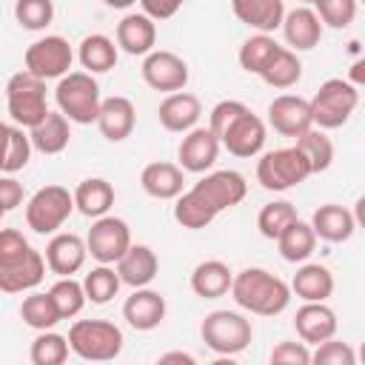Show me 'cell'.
<instances>
[{
	"mask_svg": "<svg viewBox=\"0 0 365 365\" xmlns=\"http://www.w3.org/2000/svg\"><path fill=\"white\" fill-rule=\"evenodd\" d=\"M71 351L86 362H111L123 354V331L108 319H77L68 328Z\"/></svg>",
	"mask_w": 365,
	"mask_h": 365,
	"instance_id": "cell-5",
	"label": "cell"
},
{
	"mask_svg": "<svg viewBox=\"0 0 365 365\" xmlns=\"http://www.w3.org/2000/svg\"><path fill=\"white\" fill-rule=\"evenodd\" d=\"M3 137H6V151H3V160H0V168L3 174H17L29 165L31 160V151H34V143H31V134L17 125V123H6L3 125Z\"/></svg>",
	"mask_w": 365,
	"mask_h": 365,
	"instance_id": "cell-36",
	"label": "cell"
},
{
	"mask_svg": "<svg viewBox=\"0 0 365 365\" xmlns=\"http://www.w3.org/2000/svg\"><path fill=\"white\" fill-rule=\"evenodd\" d=\"M294 328H297V336L302 342L319 345V342H325V339H331L336 334L339 322H336L334 308H328L325 302H305L302 308H297Z\"/></svg>",
	"mask_w": 365,
	"mask_h": 365,
	"instance_id": "cell-23",
	"label": "cell"
},
{
	"mask_svg": "<svg viewBox=\"0 0 365 365\" xmlns=\"http://www.w3.org/2000/svg\"><path fill=\"white\" fill-rule=\"evenodd\" d=\"M200 336L205 348L214 351L217 356H237L251 345L254 328H251V319L242 317L240 311L220 308L205 314V319L200 322Z\"/></svg>",
	"mask_w": 365,
	"mask_h": 365,
	"instance_id": "cell-4",
	"label": "cell"
},
{
	"mask_svg": "<svg viewBox=\"0 0 365 365\" xmlns=\"http://www.w3.org/2000/svg\"><path fill=\"white\" fill-rule=\"evenodd\" d=\"M140 74H143V83L148 88L174 94V91H182L185 83H188V63L174 51L154 48L151 54L143 57Z\"/></svg>",
	"mask_w": 365,
	"mask_h": 365,
	"instance_id": "cell-12",
	"label": "cell"
},
{
	"mask_svg": "<svg viewBox=\"0 0 365 365\" xmlns=\"http://www.w3.org/2000/svg\"><path fill=\"white\" fill-rule=\"evenodd\" d=\"M311 351H308V342H291V339H282L274 345L271 351V362L274 365H308L311 362Z\"/></svg>",
	"mask_w": 365,
	"mask_h": 365,
	"instance_id": "cell-48",
	"label": "cell"
},
{
	"mask_svg": "<svg viewBox=\"0 0 365 365\" xmlns=\"http://www.w3.org/2000/svg\"><path fill=\"white\" fill-rule=\"evenodd\" d=\"M314 11L328 29H348L356 17V0H314Z\"/></svg>",
	"mask_w": 365,
	"mask_h": 365,
	"instance_id": "cell-45",
	"label": "cell"
},
{
	"mask_svg": "<svg viewBox=\"0 0 365 365\" xmlns=\"http://www.w3.org/2000/svg\"><path fill=\"white\" fill-rule=\"evenodd\" d=\"M356 359H359V354L348 342H339L334 336L319 342L314 356H311V362H317V365H354Z\"/></svg>",
	"mask_w": 365,
	"mask_h": 365,
	"instance_id": "cell-46",
	"label": "cell"
},
{
	"mask_svg": "<svg viewBox=\"0 0 365 365\" xmlns=\"http://www.w3.org/2000/svg\"><path fill=\"white\" fill-rule=\"evenodd\" d=\"M77 208L74 202V191H68L66 185H43L37 188L29 202H26V225L34 231V234H57L66 220L71 217V211Z\"/></svg>",
	"mask_w": 365,
	"mask_h": 365,
	"instance_id": "cell-8",
	"label": "cell"
},
{
	"mask_svg": "<svg viewBox=\"0 0 365 365\" xmlns=\"http://www.w3.org/2000/svg\"><path fill=\"white\" fill-rule=\"evenodd\" d=\"M14 20L26 31H43L54 20V0H17L14 3Z\"/></svg>",
	"mask_w": 365,
	"mask_h": 365,
	"instance_id": "cell-44",
	"label": "cell"
},
{
	"mask_svg": "<svg viewBox=\"0 0 365 365\" xmlns=\"http://www.w3.org/2000/svg\"><path fill=\"white\" fill-rule=\"evenodd\" d=\"M348 80H351L359 91H365V57H359V60L351 63V68H348Z\"/></svg>",
	"mask_w": 365,
	"mask_h": 365,
	"instance_id": "cell-51",
	"label": "cell"
},
{
	"mask_svg": "<svg viewBox=\"0 0 365 365\" xmlns=\"http://www.w3.org/2000/svg\"><path fill=\"white\" fill-rule=\"evenodd\" d=\"M322 20L314 9L308 6H297L291 11H285V20H282V34H285V43L294 48V51H311L319 46L322 40Z\"/></svg>",
	"mask_w": 365,
	"mask_h": 365,
	"instance_id": "cell-22",
	"label": "cell"
},
{
	"mask_svg": "<svg viewBox=\"0 0 365 365\" xmlns=\"http://www.w3.org/2000/svg\"><path fill=\"white\" fill-rule=\"evenodd\" d=\"M46 254L29 245V240L17 228L0 231V291L23 294L34 291L46 279Z\"/></svg>",
	"mask_w": 365,
	"mask_h": 365,
	"instance_id": "cell-1",
	"label": "cell"
},
{
	"mask_svg": "<svg viewBox=\"0 0 365 365\" xmlns=\"http://www.w3.org/2000/svg\"><path fill=\"white\" fill-rule=\"evenodd\" d=\"M359 359L365 362V342H362V348H359Z\"/></svg>",
	"mask_w": 365,
	"mask_h": 365,
	"instance_id": "cell-55",
	"label": "cell"
},
{
	"mask_svg": "<svg viewBox=\"0 0 365 365\" xmlns=\"http://www.w3.org/2000/svg\"><path fill=\"white\" fill-rule=\"evenodd\" d=\"M359 103V88L351 83V80H342V77H331L325 80L317 94L311 97V114H314V125L317 128H342L354 108Z\"/></svg>",
	"mask_w": 365,
	"mask_h": 365,
	"instance_id": "cell-9",
	"label": "cell"
},
{
	"mask_svg": "<svg viewBox=\"0 0 365 365\" xmlns=\"http://www.w3.org/2000/svg\"><path fill=\"white\" fill-rule=\"evenodd\" d=\"M86 242H88V257L97 259V262H106V265H117L120 257L131 248V228L123 217H114V214H106V217H97L86 234Z\"/></svg>",
	"mask_w": 365,
	"mask_h": 365,
	"instance_id": "cell-11",
	"label": "cell"
},
{
	"mask_svg": "<svg viewBox=\"0 0 365 365\" xmlns=\"http://www.w3.org/2000/svg\"><path fill=\"white\" fill-rule=\"evenodd\" d=\"M265 137H268V128H265L262 117H257L248 108L231 123V128L220 137V143L228 154H234L240 160H251L265 148Z\"/></svg>",
	"mask_w": 365,
	"mask_h": 365,
	"instance_id": "cell-15",
	"label": "cell"
},
{
	"mask_svg": "<svg viewBox=\"0 0 365 365\" xmlns=\"http://www.w3.org/2000/svg\"><path fill=\"white\" fill-rule=\"evenodd\" d=\"M108 9H131L134 3H140V0H103Z\"/></svg>",
	"mask_w": 365,
	"mask_h": 365,
	"instance_id": "cell-54",
	"label": "cell"
},
{
	"mask_svg": "<svg viewBox=\"0 0 365 365\" xmlns=\"http://www.w3.org/2000/svg\"><path fill=\"white\" fill-rule=\"evenodd\" d=\"M117 46L131 57H145L154 51L157 43V20L145 11H131L117 23Z\"/></svg>",
	"mask_w": 365,
	"mask_h": 365,
	"instance_id": "cell-20",
	"label": "cell"
},
{
	"mask_svg": "<svg viewBox=\"0 0 365 365\" xmlns=\"http://www.w3.org/2000/svg\"><path fill=\"white\" fill-rule=\"evenodd\" d=\"M220 137L211 131V125H197L191 131H185V137L177 145V160L182 165V171L188 174H205L214 168L217 157H220Z\"/></svg>",
	"mask_w": 365,
	"mask_h": 365,
	"instance_id": "cell-14",
	"label": "cell"
},
{
	"mask_svg": "<svg viewBox=\"0 0 365 365\" xmlns=\"http://www.w3.org/2000/svg\"><path fill=\"white\" fill-rule=\"evenodd\" d=\"M317 231H314V225L311 222H302V220H297V222H291L279 237H277V248H279V257L285 259V262H305L311 254H314V248H317Z\"/></svg>",
	"mask_w": 365,
	"mask_h": 365,
	"instance_id": "cell-34",
	"label": "cell"
},
{
	"mask_svg": "<svg viewBox=\"0 0 365 365\" xmlns=\"http://www.w3.org/2000/svg\"><path fill=\"white\" fill-rule=\"evenodd\" d=\"M182 174L185 171L180 163H148L140 174V185L154 200H177L185 191Z\"/></svg>",
	"mask_w": 365,
	"mask_h": 365,
	"instance_id": "cell-25",
	"label": "cell"
},
{
	"mask_svg": "<svg viewBox=\"0 0 365 365\" xmlns=\"http://www.w3.org/2000/svg\"><path fill=\"white\" fill-rule=\"evenodd\" d=\"M194 188L222 214L234 205H240L248 194V182L240 171L234 168H220V171H208L200 182H194Z\"/></svg>",
	"mask_w": 365,
	"mask_h": 365,
	"instance_id": "cell-16",
	"label": "cell"
},
{
	"mask_svg": "<svg viewBox=\"0 0 365 365\" xmlns=\"http://www.w3.org/2000/svg\"><path fill=\"white\" fill-rule=\"evenodd\" d=\"M160 362L168 365V362H182V365H194V356L185 354V351H168V354H160Z\"/></svg>",
	"mask_w": 365,
	"mask_h": 365,
	"instance_id": "cell-52",
	"label": "cell"
},
{
	"mask_svg": "<svg viewBox=\"0 0 365 365\" xmlns=\"http://www.w3.org/2000/svg\"><path fill=\"white\" fill-rule=\"evenodd\" d=\"M242 111H248L245 103H240V100H220V103L211 108V114H208V125H211V131H214L217 137H222V134L231 128V123H234Z\"/></svg>",
	"mask_w": 365,
	"mask_h": 365,
	"instance_id": "cell-47",
	"label": "cell"
},
{
	"mask_svg": "<svg viewBox=\"0 0 365 365\" xmlns=\"http://www.w3.org/2000/svg\"><path fill=\"white\" fill-rule=\"evenodd\" d=\"M182 3H185V0H140V9H143L151 20L163 23V20H171V17L182 9Z\"/></svg>",
	"mask_w": 365,
	"mask_h": 365,
	"instance_id": "cell-50",
	"label": "cell"
},
{
	"mask_svg": "<svg viewBox=\"0 0 365 365\" xmlns=\"http://www.w3.org/2000/svg\"><path fill=\"white\" fill-rule=\"evenodd\" d=\"M88 257V242L71 231H57L51 234L48 245H46V262L48 271L57 277H74Z\"/></svg>",
	"mask_w": 365,
	"mask_h": 365,
	"instance_id": "cell-17",
	"label": "cell"
},
{
	"mask_svg": "<svg viewBox=\"0 0 365 365\" xmlns=\"http://www.w3.org/2000/svg\"><path fill=\"white\" fill-rule=\"evenodd\" d=\"M117 57H120V46L108 37V34H86L77 46V60L86 71L91 74H106L117 66Z\"/></svg>",
	"mask_w": 365,
	"mask_h": 365,
	"instance_id": "cell-31",
	"label": "cell"
},
{
	"mask_svg": "<svg viewBox=\"0 0 365 365\" xmlns=\"http://www.w3.org/2000/svg\"><path fill=\"white\" fill-rule=\"evenodd\" d=\"M220 217V211L191 185L188 191H182L177 200H174V220L188 228V231H200V228H208L214 220Z\"/></svg>",
	"mask_w": 365,
	"mask_h": 365,
	"instance_id": "cell-33",
	"label": "cell"
},
{
	"mask_svg": "<svg viewBox=\"0 0 365 365\" xmlns=\"http://www.w3.org/2000/svg\"><path fill=\"white\" fill-rule=\"evenodd\" d=\"M191 291L202 299H220L225 294H231L234 285V271L228 268V262L222 259H202L194 265L191 279H188Z\"/></svg>",
	"mask_w": 365,
	"mask_h": 365,
	"instance_id": "cell-27",
	"label": "cell"
},
{
	"mask_svg": "<svg viewBox=\"0 0 365 365\" xmlns=\"http://www.w3.org/2000/svg\"><path fill=\"white\" fill-rule=\"evenodd\" d=\"M354 220H356V228H362L365 231V194L362 197H356V202H354Z\"/></svg>",
	"mask_w": 365,
	"mask_h": 365,
	"instance_id": "cell-53",
	"label": "cell"
},
{
	"mask_svg": "<svg viewBox=\"0 0 365 365\" xmlns=\"http://www.w3.org/2000/svg\"><path fill=\"white\" fill-rule=\"evenodd\" d=\"M117 271H120L123 285H128V288H145V285L154 282V277L160 271V259H157V254H154L151 245H143V242L134 245L131 242V248L120 257Z\"/></svg>",
	"mask_w": 365,
	"mask_h": 365,
	"instance_id": "cell-26",
	"label": "cell"
},
{
	"mask_svg": "<svg viewBox=\"0 0 365 365\" xmlns=\"http://www.w3.org/2000/svg\"><path fill=\"white\" fill-rule=\"evenodd\" d=\"M297 145H299L302 154L308 157L314 174H322V171L331 168V163H334V143H331V137L325 134V128H317V125L308 128L302 137H297Z\"/></svg>",
	"mask_w": 365,
	"mask_h": 365,
	"instance_id": "cell-41",
	"label": "cell"
},
{
	"mask_svg": "<svg viewBox=\"0 0 365 365\" xmlns=\"http://www.w3.org/2000/svg\"><path fill=\"white\" fill-rule=\"evenodd\" d=\"M29 134H31L34 151H40V154H60V151L68 148L71 120L57 108V111H48L34 128H29Z\"/></svg>",
	"mask_w": 365,
	"mask_h": 365,
	"instance_id": "cell-30",
	"label": "cell"
},
{
	"mask_svg": "<svg viewBox=\"0 0 365 365\" xmlns=\"http://www.w3.org/2000/svg\"><path fill=\"white\" fill-rule=\"evenodd\" d=\"M311 225L317 231L319 240L325 242H348L356 231V220H354V211L345 208V205H336V202H325L314 211L311 217Z\"/></svg>",
	"mask_w": 365,
	"mask_h": 365,
	"instance_id": "cell-28",
	"label": "cell"
},
{
	"mask_svg": "<svg viewBox=\"0 0 365 365\" xmlns=\"http://www.w3.org/2000/svg\"><path fill=\"white\" fill-rule=\"evenodd\" d=\"M299 217H297V205L294 202H288V200H274V202H268V205H262L259 208V214H257V228H259V234L265 237V240H277L291 222H297Z\"/></svg>",
	"mask_w": 365,
	"mask_h": 365,
	"instance_id": "cell-42",
	"label": "cell"
},
{
	"mask_svg": "<svg viewBox=\"0 0 365 365\" xmlns=\"http://www.w3.org/2000/svg\"><path fill=\"white\" fill-rule=\"evenodd\" d=\"M17 205H23V182H17L11 174H6L0 180V211L9 214Z\"/></svg>",
	"mask_w": 365,
	"mask_h": 365,
	"instance_id": "cell-49",
	"label": "cell"
},
{
	"mask_svg": "<svg viewBox=\"0 0 365 365\" xmlns=\"http://www.w3.org/2000/svg\"><path fill=\"white\" fill-rule=\"evenodd\" d=\"M291 285L285 279H279L277 274L265 271V268H242L240 274H234V285H231V297L234 302L257 317H277L291 305Z\"/></svg>",
	"mask_w": 365,
	"mask_h": 365,
	"instance_id": "cell-2",
	"label": "cell"
},
{
	"mask_svg": "<svg viewBox=\"0 0 365 365\" xmlns=\"http://www.w3.org/2000/svg\"><path fill=\"white\" fill-rule=\"evenodd\" d=\"M302 3H314V0H302Z\"/></svg>",
	"mask_w": 365,
	"mask_h": 365,
	"instance_id": "cell-56",
	"label": "cell"
},
{
	"mask_svg": "<svg viewBox=\"0 0 365 365\" xmlns=\"http://www.w3.org/2000/svg\"><path fill=\"white\" fill-rule=\"evenodd\" d=\"M74 202H77V211L88 220H97V217H106L114 205V185L103 177H88L83 182H77L74 188Z\"/></svg>",
	"mask_w": 365,
	"mask_h": 365,
	"instance_id": "cell-32",
	"label": "cell"
},
{
	"mask_svg": "<svg viewBox=\"0 0 365 365\" xmlns=\"http://www.w3.org/2000/svg\"><path fill=\"white\" fill-rule=\"evenodd\" d=\"M200 114H202V103H200V97L191 94V91L165 94V100H163L160 108H157L160 125H163L165 131H174V134H185V131L197 128Z\"/></svg>",
	"mask_w": 365,
	"mask_h": 365,
	"instance_id": "cell-19",
	"label": "cell"
},
{
	"mask_svg": "<svg viewBox=\"0 0 365 365\" xmlns=\"http://www.w3.org/2000/svg\"><path fill=\"white\" fill-rule=\"evenodd\" d=\"M268 125L282 137H302L308 128H314L311 100L299 94H279L268 103Z\"/></svg>",
	"mask_w": 365,
	"mask_h": 365,
	"instance_id": "cell-13",
	"label": "cell"
},
{
	"mask_svg": "<svg viewBox=\"0 0 365 365\" xmlns=\"http://www.w3.org/2000/svg\"><path fill=\"white\" fill-rule=\"evenodd\" d=\"M54 103L57 108L77 125H91L97 123L100 117V106H103V97H100V83L94 80L91 71H68L66 77L57 80V88H54Z\"/></svg>",
	"mask_w": 365,
	"mask_h": 365,
	"instance_id": "cell-3",
	"label": "cell"
},
{
	"mask_svg": "<svg viewBox=\"0 0 365 365\" xmlns=\"http://www.w3.org/2000/svg\"><path fill=\"white\" fill-rule=\"evenodd\" d=\"M231 11L242 26L262 34L282 29V20H285L282 0H231Z\"/></svg>",
	"mask_w": 365,
	"mask_h": 365,
	"instance_id": "cell-24",
	"label": "cell"
},
{
	"mask_svg": "<svg viewBox=\"0 0 365 365\" xmlns=\"http://www.w3.org/2000/svg\"><path fill=\"white\" fill-rule=\"evenodd\" d=\"M259 77H262V83L271 86V88H279V91L294 88V86L299 83V77H302V60L297 57L294 48L279 46L277 54L268 60V66L262 68Z\"/></svg>",
	"mask_w": 365,
	"mask_h": 365,
	"instance_id": "cell-35",
	"label": "cell"
},
{
	"mask_svg": "<svg viewBox=\"0 0 365 365\" xmlns=\"http://www.w3.org/2000/svg\"><path fill=\"white\" fill-rule=\"evenodd\" d=\"M311 174H314L311 171V163H308V157L302 154V148L297 143L294 145H285V148L265 151L257 160V182L265 191H288V188H297Z\"/></svg>",
	"mask_w": 365,
	"mask_h": 365,
	"instance_id": "cell-6",
	"label": "cell"
},
{
	"mask_svg": "<svg viewBox=\"0 0 365 365\" xmlns=\"http://www.w3.org/2000/svg\"><path fill=\"white\" fill-rule=\"evenodd\" d=\"M123 279H120V271L100 262L97 268H91L86 277H83V288H86V297L91 305H106L117 297Z\"/></svg>",
	"mask_w": 365,
	"mask_h": 365,
	"instance_id": "cell-39",
	"label": "cell"
},
{
	"mask_svg": "<svg viewBox=\"0 0 365 365\" xmlns=\"http://www.w3.org/2000/svg\"><path fill=\"white\" fill-rule=\"evenodd\" d=\"M20 319L34 328V331H48L54 328L63 317H60V308L51 297V291H31L29 297H23L20 302Z\"/></svg>",
	"mask_w": 365,
	"mask_h": 365,
	"instance_id": "cell-37",
	"label": "cell"
},
{
	"mask_svg": "<svg viewBox=\"0 0 365 365\" xmlns=\"http://www.w3.org/2000/svg\"><path fill=\"white\" fill-rule=\"evenodd\" d=\"M6 111H9L11 123H17L23 128H34L48 114L46 80L31 74L29 68L11 74L9 83H6Z\"/></svg>",
	"mask_w": 365,
	"mask_h": 365,
	"instance_id": "cell-7",
	"label": "cell"
},
{
	"mask_svg": "<svg viewBox=\"0 0 365 365\" xmlns=\"http://www.w3.org/2000/svg\"><path fill=\"white\" fill-rule=\"evenodd\" d=\"M277 48H279V43H277L271 34H262V31L251 34V37L240 46V54H237L240 68L248 71V74H257V77H259L262 68L268 66V60L277 54Z\"/></svg>",
	"mask_w": 365,
	"mask_h": 365,
	"instance_id": "cell-38",
	"label": "cell"
},
{
	"mask_svg": "<svg viewBox=\"0 0 365 365\" xmlns=\"http://www.w3.org/2000/svg\"><path fill=\"white\" fill-rule=\"evenodd\" d=\"M137 125V111H134V103L123 94H114V97H106L103 106H100V117H97V128L100 134L108 140V143H123L131 137Z\"/></svg>",
	"mask_w": 365,
	"mask_h": 365,
	"instance_id": "cell-21",
	"label": "cell"
},
{
	"mask_svg": "<svg viewBox=\"0 0 365 365\" xmlns=\"http://www.w3.org/2000/svg\"><path fill=\"white\" fill-rule=\"evenodd\" d=\"M48 291H51V297H54V302H57L63 319L77 317V314L86 308V302H88L83 282H77L74 277H57V282H54Z\"/></svg>",
	"mask_w": 365,
	"mask_h": 365,
	"instance_id": "cell-43",
	"label": "cell"
},
{
	"mask_svg": "<svg viewBox=\"0 0 365 365\" xmlns=\"http://www.w3.org/2000/svg\"><path fill=\"white\" fill-rule=\"evenodd\" d=\"M68 351H71L68 336L48 328V331H37V336L29 348V359L34 365H63L68 359Z\"/></svg>",
	"mask_w": 365,
	"mask_h": 365,
	"instance_id": "cell-40",
	"label": "cell"
},
{
	"mask_svg": "<svg viewBox=\"0 0 365 365\" xmlns=\"http://www.w3.org/2000/svg\"><path fill=\"white\" fill-rule=\"evenodd\" d=\"M359 3H362V6H365V0H359Z\"/></svg>",
	"mask_w": 365,
	"mask_h": 365,
	"instance_id": "cell-57",
	"label": "cell"
},
{
	"mask_svg": "<svg viewBox=\"0 0 365 365\" xmlns=\"http://www.w3.org/2000/svg\"><path fill=\"white\" fill-rule=\"evenodd\" d=\"M291 291L302 302H325L334 294V274L319 262H299L291 279Z\"/></svg>",
	"mask_w": 365,
	"mask_h": 365,
	"instance_id": "cell-29",
	"label": "cell"
},
{
	"mask_svg": "<svg viewBox=\"0 0 365 365\" xmlns=\"http://www.w3.org/2000/svg\"><path fill=\"white\" fill-rule=\"evenodd\" d=\"M123 319L134 331H154L165 319V297L154 288H134L123 302Z\"/></svg>",
	"mask_w": 365,
	"mask_h": 365,
	"instance_id": "cell-18",
	"label": "cell"
},
{
	"mask_svg": "<svg viewBox=\"0 0 365 365\" xmlns=\"http://www.w3.org/2000/svg\"><path fill=\"white\" fill-rule=\"evenodd\" d=\"M71 63H74V48L60 34H46V37L34 40L23 51V66L31 74L43 77V80H60V77H66L68 68H71Z\"/></svg>",
	"mask_w": 365,
	"mask_h": 365,
	"instance_id": "cell-10",
	"label": "cell"
}]
</instances>
